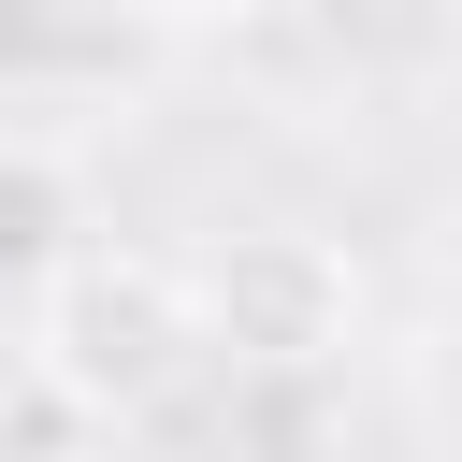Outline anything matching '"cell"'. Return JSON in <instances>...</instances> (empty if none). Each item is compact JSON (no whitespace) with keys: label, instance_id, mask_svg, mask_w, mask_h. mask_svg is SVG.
Here are the masks:
<instances>
[{"label":"cell","instance_id":"7a4b0ae2","mask_svg":"<svg viewBox=\"0 0 462 462\" xmlns=\"http://www.w3.org/2000/svg\"><path fill=\"white\" fill-rule=\"evenodd\" d=\"M188 303H202V361L231 375H318L361 346V260L303 217H245L188 260Z\"/></svg>","mask_w":462,"mask_h":462},{"label":"cell","instance_id":"6da1fadb","mask_svg":"<svg viewBox=\"0 0 462 462\" xmlns=\"http://www.w3.org/2000/svg\"><path fill=\"white\" fill-rule=\"evenodd\" d=\"M29 375L72 419H159L202 375L188 260H159V245H72V260H43V289H29Z\"/></svg>","mask_w":462,"mask_h":462}]
</instances>
